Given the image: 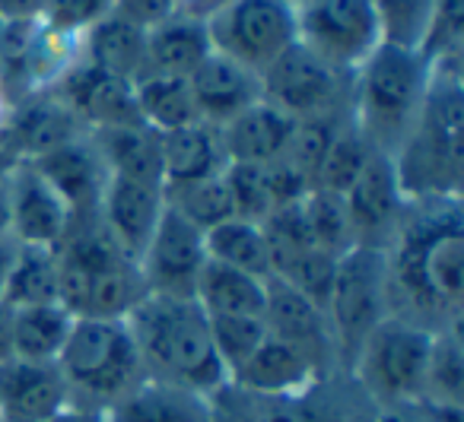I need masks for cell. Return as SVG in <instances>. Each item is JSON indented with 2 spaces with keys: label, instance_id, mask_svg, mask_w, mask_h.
<instances>
[{
  "label": "cell",
  "instance_id": "obj_1",
  "mask_svg": "<svg viewBox=\"0 0 464 422\" xmlns=\"http://www.w3.org/2000/svg\"><path fill=\"white\" fill-rule=\"evenodd\" d=\"M388 314L426 331L461 327L464 213L461 197L407 200L404 219L385 248Z\"/></svg>",
  "mask_w": 464,
  "mask_h": 422
},
{
  "label": "cell",
  "instance_id": "obj_2",
  "mask_svg": "<svg viewBox=\"0 0 464 422\" xmlns=\"http://www.w3.org/2000/svg\"><path fill=\"white\" fill-rule=\"evenodd\" d=\"M147 378L200 397H217L229 384L210 340V321L194 299L147 293L124 318Z\"/></svg>",
  "mask_w": 464,
  "mask_h": 422
},
{
  "label": "cell",
  "instance_id": "obj_3",
  "mask_svg": "<svg viewBox=\"0 0 464 422\" xmlns=\"http://www.w3.org/2000/svg\"><path fill=\"white\" fill-rule=\"evenodd\" d=\"M407 200L461 197L464 178V90L461 71H432L417 124L392 156Z\"/></svg>",
  "mask_w": 464,
  "mask_h": 422
},
{
  "label": "cell",
  "instance_id": "obj_4",
  "mask_svg": "<svg viewBox=\"0 0 464 422\" xmlns=\"http://www.w3.org/2000/svg\"><path fill=\"white\" fill-rule=\"evenodd\" d=\"M432 67L413 48L382 42L353 73L350 124L372 153L394 156L423 111Z\"/></svg>",
  "mask_w": 464,
  "mask_h": 422
},
{
  "label": "cell",
  "instance_id": "obj_5",
  "mask_svg": "<svg viewBox=\"0 0 464 422\" xmlns=\"http://www.w3.org/2000/svg\"><path fill=\"white\" fill-rule=\"evenodd\" d=\"M147 295L137 261L99 225V219L73 223L58 245V305L73 318H118Z\"/></svg>",
  "mask_w": 464,
  "mask_h": 422
},
{
  "label": "cell",
  "instance_id": "obj_6",
  "mask_svg": "<svg viewBox=\"0 0 464 422\" xmlns=\"http://www.w3.org/2000/svg\"><path fill=\"white\" fill-rule=\"evenodd\" d=\"M58 369L71 403L102 413L147 378L134 337L118 318H73Z\"/></svg>",
  "mask_w": 464,
  "mask_h": 422
},
{
  "label": "cell",
  "instance_id": "obj_7",
  "mask_svg": "<svg viewBox=\"0 0 464 422\" xmlns=\"http://www.w3.org/2000/svg\"><path fill=\"white\" fill-rule=\"evenodd\" d=\"M436 333L388 314L350 362L347 375L375 409L407 407L423 397L426 362Z\"/></svg>",
  "mask_w": 464,
  "mask_h": 422
},
{
  "label": "cell",
  "instance_id": "obj_8",
  "mask_svg": "<svg viewBox=\"0 0 464 422\" xmlns=\"http://www.w3.org/2000/svg\"><path fill=\"white\" fill-rule=\"evenodd\" d=\"M375 407L350 375H331L299 394L258 397L226 384L213 397V422H372Z\"/></svg>",
  "mask_w": 464,
  "mask_h": 422
},
{
  "label": "cell",
  "instance_id": "obj_9",
  "mask_svg": "<svg viewBox=\"0 0 464 422\" xmlns=\"http://www.w3.org/2000/svg\"><path fill=\"white\" fill-rule=\"evenodd\" d=\"M324 314H328L331 333H334L341 371L347 375L362 340L388 318L385 251L356 245L347 254L337 257L334 283H331Z\"/></svg>",
  "mask_w": 464,
  "mask_h": 422
},
{
  "label": "cell",
  "instance_id": "obj_10",
  "mask_svg": "<svg viewBox=\"0 0 464 422\" xmlns=\"http://www.w3.org/2000/svg\"><path fill=\"white\" fill-rule=\"evenodd\" d=\"M350 90L353 73L328 67L299 42L261 71V99L293 121L350 115Z\"/></svg>",
  "mask_w": 464,
  "mask_h": 422
},
{
  "label": "cell",
  "instance_id": "obj_11",
  "mask_svg": "<svg viewBox=\"0 0 464 422\" xmlns=\"http://www.w3.org/2000/svg\"><path fill=\"white\" fill-rule=\"evenodd\" d=\"M213 52L261 73L296 45V7L286 0H229L207 20Z\"/></svg>",
  "mask_w": 464,
  "mask_h": 422
},
{
  "label": "cell",
  "instance_id": "obj_12",
  "mask_svg": "<svg viewBox=\"0 0 464 422\" xmlns=\"http://www.w3.org/2000/svg\"><path fill=\"white\" fill-rule=\"evenodd\" d=\"M296 42L341 73H356L382 45L369 0H305L296 7Z\"/></svg>",
  "mask_w": 464,
  "mask_h": 422
},
{
  "label": "cell",
  "instance_id": "obj_13",
  "mask_svg": "<svg viewBox=\"0 0 464 422\" xmlns=\"http://www.w3.org/2000/svg\"><path fill=\"white\" fill-rule=\"evenodd\" d=\"M204 264H207L204 232L166 204L160 225L150 235L143 254L137 257L143 289L153 295L191 299L194 283H198V273Z\"/></svg>",
  "mask_w": 464,
  "mask_h": 422
},
{
  "label": "cell",
  "instance_id": "obj_14",
  "mask_svg": "<svg viewBox=\"0 0 464 422\" xmlns=\"http://www.w3.org/2000/svg\"><path fill=\"white\" fill-rule=\"evenodd\" d=\"M343 206H347V219L356 245L379 251H385L392 245L407 210V197L398 185L392 156H369L360 178L343 194Z\"/></svg>",
  "mask_w": 464,
  "mask_h": 422
},
{
  "label": "cell",
  "instance_id": "obj_15",
  "mask_svg": "<svg viewBox=\"0 0 464 422\" xmlns=\"http://www.w3.org/2000/svg\"><path fill=\"white\" fill-rule=\"evenodd\" d=\"M265 327L271 337L296 346L303 356H309L324 375H343L337 343L331 333L328 314L312 299L286 286L277 276H267V302H265Z\"/></svg>",
  "mask_w": 464,
  "mask_h": 422
},
{
  "label": "cell",
  "instance_id": "obj_16",
  "mask_svg": "<svg viewBox=\"0 0 464 422\" xmlns=\"http://www.w3.org/2000/svg\"><path fill=\"white\" fill-rule=\"evenodd\" d=\"M10 235L33 248H58L73 225L71 206L35 172L33 162L20 159L7 172Z\"/></svg>",
  "mask_w": 464,
  "mask_h": 422
},
{
  "label": "cell",
  "instance_id": "obj_17",
  "mask_svg": "<svg viewBox=\"0 0 464 422\" xmlns=\"http://www.w3.org/2000/svg\"><path fill=\"white\" fill-rule=\"evenodd\" d=\"M26 162H33L35 172L71 206L73 223L99 219V204H102L105 185H109V168H105L102 156H99L96 143L90 140V134L77 137V140L52 149V153Z\"/></svg>",
  "mask_w": 464,
  "mask_h": 422
},
{
  "label": "cell",
  "instance_id": "obj_18",
  "mask_svg": "<svg viewBox=\"0 0 464 422\" xmlns=\"http://www.w3.org/2000/svg\"><path fill=\"white\" fill-rule=\"evenodd\" d=\"M162 213H166V191L162 187L109 175L102 204H99V225L109 232V238L130 261L143 254Z\"/></svg>",
  "mask_w": 464,
  "mask_h": 422
},
{
  "label": "cell",
  "instance_id": "obj_19",
  "mask_svg": "<svg viewBox=\"0 0 464 422\" xmlns=\"http://www.w3.org/2000/svg\"><path fill=\"white\" fill-rule=\"evenodd\" d=\"M198 118L210 128H223L236 115L261 102V73L242 67L239 61L210 52L204 64L188 77Z\"/></svg>",
  "mask_w": 464,
  "mask_h": 422
},
{
  "label": "cell",
  "instance_id": "obj_20",
  "mask_svg": "<svg viewBox=\"0 0 464 422\" xmlns=\"http://www.w3.org/2000/svg\"><path fill=\"white\" fill-rule=\"evenodd\" d=\"M83 134L86 128L80 124V118L52 90L10 105L7 124H4V137L20 159H39Z\"/></svg>",
  "mask_w": 464,
  "mask_h": 422
},
{
  "label": "cell",
  "instance_id": "obj_21",
  "mask_svg": "<svg viewBox=\"0 0 464 422\" xmlns=\"http://www.w3.org/2000/svg\"><path fill=\"white\" fill-rule=\"evenodd\" d=\"M71 403L58 362L10 356L0 362V416L48 422Z\"/></svg>",
  "mask_w": 464,
  "mask_h": 422
},
{
  "label": "cell",
  "instance_id": "obj_22",
  "mask_svg": "<svg viewBox=\"0 0 464 422\" xmlns=\"http://www.w3.org/2000/svg\"><path fill=\"white\" fill-rule=\"evenodd\" d=\"M324 378H331V375H324V371L318 369L309 356H303L296 346L284 343V340L267 333V340L255 350V356L229 378V384L246 390V394L286 397V394H299V390L312 388V384L324 381Z\"/></svg>",
  "mask_w": 464,
  "mask_h": 422
},
{
  "label": "cell",
  "instance_id": "obj_23",
  "mask_svg": "<svg viewBox=\"0 0 464 422\" xmlns=\"http://www.w3.org/2000/svg\"><path fill=\"white\" fill-rule=\"evenodd\" d=\"M290 115L277 111L261 99L258 105L246 109L232 121H226L219 130V143H223L226 162H239V166H271L284 156L286 143L293 137Z\"/></svg>",
  "mask_w": 464,
  "mask_h": 422
},
{
  "label": "cell",
  "instance_id": "obj_24",
  "mask_svg": "<svg viewBox=\"0 0 464 422\" xmlns=\"http://www.w3.org/2000/svg\"><path fill=\"white\" fill-rule=\"evenodd\" d=\"M213 52L207 23L188 20V16H169L147 29V45H143V77H191L204 58Z\"/></svg>",
  "mask_w": 464,
  "mask_h": 422
},
{
  "label": "cell",
  "instance_id": "obj_25",
  "mask_svg": "<svg viewBox=\"0 0 464 422\" xmlns=\"http://www.w3.org/2000/svg\"><path fill=\"white\" fill-rule=\"evenodd\" d=\"M105 422H213V400L143 378L134 390L105 409Z\"/></svg>",
  "mask_w": 464,
  "mask_h": 422
},
{
  "label": "cell",
  "instance_id": "obj_26",
  "mask_svg": "<svg viewBox=\"0 0 464 422\" xmlns=\"http://www.w3.org/2000/svg\"><path fill=\"white\" fill-rule=\"evenodd\" d=\"M160 153H162V191L210 178V175L223 172L229 166L223 153V143H219V130L204 121L160 134Z\"/></svg>",
  "mask_w": 464,
  "mask_h": 422
},
{
  "label": "cell",
  "instance_id": "obj_27",
  "mask_svg": "<svg viewBox=\"0 0 464 422\" xmlns=\"http://www.w3.org/2000/svg\"><path fill=\"white\" fill-rule=\"evenodd\" d=\"M143 45L147 29L121 14H109L80 39V58L109 77L137 83L143 71Z\"/></svg>",
  "mask_w": 464,
  "mask_h": 422
},
{
  "label": "cell",
  "instance_id": "obj_28",
  "mask_svg": "<svg viewBox=\"0 0 464 422\" xmlns=\"http://www.w3.org/2000/svg\"><path fill=\"white\" fill-rule=\"evenodd\" d=\"M90 140L96 143L109 175L162 187L160 130L147 124H130V128L90 130Z\"/></svg>",
  "mask_w": 464,
  "mask_h": 422
},
{
  "label": "cell",
  "instance_id": "obj_29",
  "mask_svg": "<svg viewBox=\"0 0 464 422\" xmlns=\"http://www.w3.org/2000/svg\"><path fill=\"white\" fill-rule=\"evenodd\" d=\"M191 299L204 308L207 318H219V314L265 318L267 280L242 273V270L226 267V264L207 257V264L198 273V283H194Z\"/></svg>",
  "mask_w": 464,
  "mask_h": 422
},
{
  "label": "cell",
  "instance_id": "obj_30",
  "mask_svg": "<svg viewBox=\"0 0 464 422\" xmlns=\"http://www.w3.org/2000/svg\"><path fill=\"white\" fill-rule=\"evenodd\" d=\"M73 327V314L64 305L10 308V356L29 362H58Z\"/></svg>",
  "mask_w": 464,
  "mask_h": 422
},
{
  "label": "cell",
  "instance_id": "obj_31",
  "mask_svg": "<svg viewBox=\"0 0 464 422\" xmlns=\"http://www.w3.org/2000/svg\"><path fill=\"white\" fill-rule=\"evenodd\" d=\"M204 245L210 261L236 267L242 273L261 276V280L271 276V251H267V238L261 223H248V219L232 216L226 223L207 229Z\"/></svg>",
  "mask_w": 464,
  "mask_h": 422
},
{
  "label": "cell",
  "instance_id": "obj_32",
  "mask_svg": "<svg viewBox=\"0 0 464 422\" xmlns=\"http://www.w3.org/2000/svg\"><path fill=\"white\" fill-rule=\"evenodd\" d=\"M134 99L140 121L160 134L200 121L185 77H143L134 83Z\"/></svg>",
  "mask_w": 464,
  "mask_h": 422
},
{
  "label": "cell",
  "instance_id": "obj_33",
  "mask_svg": "<svg viewBox=\"0 0 464 422\" xmlns=\"http://www.w3.org/2000/svg\"><path fill=\"white\" fill-rule=\"evenodd\" d=\"M0 305L7 308L58 305V248L20 245Z\"/></svg>",
  "mask_w": 464,
  "mask_h": 422
},
{
  "label": "cell",
  "instance_id": "obj_34",
  "mask_svg": "<svg viewBox=\"0 0 464 422\" xmlns=\"http://www.w3.org/2000/svg\"><path fill=\"white\" fill-rule=\"evenodd\" d=\"M426 403L464 409V346L461 327L455 331H439L432 337L430 362H426L423 397Z\"/></svg>",
  "mask_w": 464,
  "mask_h": 422
},
{
  "label": "cell",
  "instance_id": "obj_35",
  "mask_svg": "<svg viewBox=\"0 0 464 422\" xmlns=\"http://www.w3.org/2000/svg\"><path fill=\"white\" fill-rule=\"evenodd\" d=\"M166 204L172 206L175 213H181L191 225H198L200 232L213 229V225L236 216L229 185H226V168L210 175V178H200V181H191V185L166 191Z\"/></svg>",
  "mask_w": 464,
  "mask_h": 422
},
{
  "label": "cell",
  "instance_id": "obj_36",
  "mask_svg": "<svg viewBox=\"0 0 464 422\" xmlns=\"http://www.w3.org/2000/svg\"><path fill=\"white\" fill-rule=\"evenodd\" d=\"M464 48V0H439L417 52L432 71H461Z\"/></svg>",
  "mask_w": 464,
  "mask_h": 422
},
{
  "label": "cell",
  "instance_id": "obj_37",
  "mask_svg": "<svg viewBox=\"0 0 464 422\" xmlns=\"http://www.w3.org/2000/svg\"><path fill=\"white\" fill-rule=\"evenodd\" d=\"M303 213H305L312 242H315L318 251H328V254L341 257V254H347L350 248H356L343 197L312 187L303 197Z\"/></svg>",
  "mask_w": 464,
  "mask_h": 422
},
{
  "label": "cell",
  "instance_id": "obj_38",
  "mask_svg": "<svg viewBox=\"0 0 464 422\" xmlns=\"http://www.w3.org/2000/svg\"><path fill=\"white\" fill-rule=\"evenodd\" d=\"M369 156H372V149H369L366 140L356 134L353 124H343V128L334 134V140H331L322 166H318L315 187L318 191H328V194L343 197V194L353 187V181L360 178Z\"/></svg>",
  "mask_w": 464,
  "mask_h": 422
},
{
  "label": "cell",
  "instance_id": "obj_39",
  "mask_svg": "<svg viewBox=\"0 0 464 422\" xmlns=\"http://www.w3.org/2000/svg\"><path fill=\"white\" fill-rule=\"evenodd\" d=\"M210 321V340L217 350L219 362H223L226 375H236L248 359L255 356L261 343L267 340L265 318H246V314H219Z\"/></svg>",
  "mask_w": 464,
  "mask_h": 422
},
{
  "label": "cell",
  "instance_id": "obj_40",
  "mask_svg": "<svg viewBox=\"0 0 464 422\" xmlns=\"http://www.w3.org/2000/svg\"><path fill=\"white\" fill-rule=\"evenodd\" d=\"M379 16L382 42L417 52L439 0H369Z\"/></svg>",
  "mask_w": 464,
  "mask_h": 422
},
{
  "label": "cell",
  "instance_id": "obj_41",
  "mask_svg": "<svg viewBox=\"0 0 464 422\" xmlns=\"http://www.w3.org/2000/svg\"><path fill=\"white\" fill-rule=\"evenodd\" d=\"M226 185L232 194V206H236V216L248 219V223H265L271 216L274 194L267 185L265 166H239V162H229L226 166Z\"/></svg>",
  "mask_w": 464,
  "mask_h": 422
},
{
  "label": "cell",
  "instance_id": "obj_42",
  "mask_svg": "<svg viewBox=\"0 0 464 422\" xmlns=\"http://www.w3.org/2000/svg\"><path fill=\"white\" fill-rule=\"evenodd\" d=\"M115 4L118 0H48L39 23H45L54 33L83 39L96 23H102L109 14H115Z\"/></svg>",
  "mask_w": 464,
  "mask_h": 422
},
{
  "label": "cell",
  "instance_id": "obj_43",
  "mask_svg": "<svg viewBox=\"0 0 464 422\" xmlns=\"http://www.w3.org/2000/svg\"><path fill=\"white\" fill-rule=\"evenodd\" d=\"M115 14L128 16L130 23H137L143 29H153L156 23L175 16V4L172 0H118Z\"/></svg>",
  "mask_w": 464,
  "mask_h": 422
},
{
  "label": "cell",
  "instance_id": "obj_44",
  "mask_svg": "<svg viewBox=\"0 0 464 422\" xmlns=\"http://www.w3.org/2000/svg\"><path fill=\"white\" fill-rule=\"evenodd\" d=\"M45 7L48 0H0V23H35Z\"/></svg>",
  "mask_w": 464,
  "mask_h": 422
},
{
  "label": "cell",
  "instance_id": "obj_45",
  "mask_svg": "<svg viewBox=\"0 0 464 422\" xmlns=\"http://www.w3.org/2000/svg\"><path fill=\"white\" fill-rule=\"evenodd\" d=\"M175 16H188V20L207 23L210 16H217L229 0H172Z\"/></svg>",
  "mask_w": 464,
  "mask_h": 422
},
{
  "label": "cell",
  "instance_id": "obj_46",
  "mask_svg": "<svg viewBox=\"0 0 464 422\" xmlns=\"http://www.w3.org/2000/svg\"><path fill=\"white\" fill-rule=\"evenodd\" d=\"M372 422H430L423 416V409L417 403H407V407H392V409H375Z\"/></svg>",
  "mask_w": 464,
  "mask_h": 422
},
{
  "label": "cell",
  "instance_id": "obj_47",
  "mask_svg": "<svg viewBox=\"0 0 464 422\" xmlns=\"http://www.w3.org/2000/svg\"><path fill=\"white\" fill-rule=\"evenodd\" d=\"M16 251H20V242H16L14 235L0 238V299H4V289H7L10 270H14V261H16Z\"/></svg>",
  "mask_w": 464,
  "mask_h": 422
},
{
  "label": "cell",
  "instance_id": "obj_48",
  "mask_svg": "<svg viewBox=\"0 0 464 422\" xmlns=\"http://www.w3.org/2000/svg\"><path fill=\"white\" fill-rule=\"evenodd\" d=\"M48 422H105V413H102V409H90V407H77V403H67V407Z\"/></svg>",
  "mask_w": 464,
  "mask_h": 422
},
{
  "label": "cell",
  "instance_id": "obj_49",
  "mask_svg": "<svg viewBox=\"0 0 464 422\" xmlns=\"http://www.w3.org/2000/svg\"><path fill=\"white\" fill-rule=\"evenodd\" d=\"M0 238H10V197H7V175L0 178Z\"/></svg>",
  "mask_w": 464,
  "mask_h": 422
},
{
  "label": "cell",
  "instance_id": "obj_50",
  "mask_svg": "<svg viewBox=\"0 0 464 422\" xmlns=\"http://www.w3.org/2000/svg\"><path fill=\"white\" fill-rule=\"evenodd\" d=\"M10 359V308L0 305V362Z\"/></svg>",
  "mask_w": 464,
  "mask_h": 422
},
{
  "label": "cell",
  "instance_id": "obj_51",
  "mask_svg": "<svg viewBox=\"0 0 464 422\" xmlns=\"http://www.w3.org/2000/svg\"><path fill=\"white\" fill-rule=\"evenodd\" d=\"M7 111H10L7 96H4V92H0V134H4V124H7Z\"/></svg>",
  "mask_w": 464,
  "mask_h": 422
},
{
  "label": "cell",
  "instance_id": "obj_52",
  "mask_svg": "<svg viewBox=\"0 0 464 422\" xmlns=\"http://www.w3.org/2000/svg\"><path fill=\"white\" fill-rule=\"evenodd\" d=\"M0 422H33V419H16V416H0Z\"/></svg>",
  "mask_w": 464,
  "mask_h": 422
},
{
  "label": "cell",
  "instance_id": "obj_53",
  "mask_svg": "<svg viewBox=\"0 0 464 422\" xmlns=\"http://www.w3.org/2000/svg\"><path fill=\"white\" fill-rule=\"evenodd\" d=\"M286 4H293V7H299V4H305V0H286Z\"/></svg>",
  "mask_w": 464,
  "mask_h": 422
}]
</instances>
